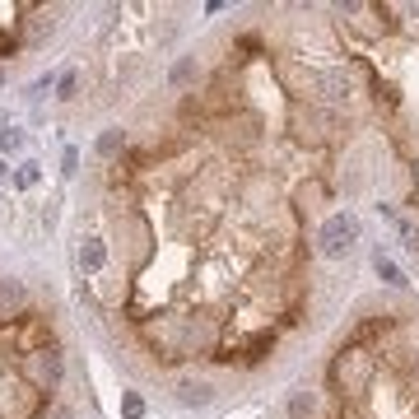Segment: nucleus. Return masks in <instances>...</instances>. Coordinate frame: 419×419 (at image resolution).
I'll return each mask as SVG.
<instances>
[{"label":"nucleus","instance_id":"423d86ee","mask_svg":"<svg viewBox=\"0 0 419 419\" xmlns=\"http://www.w3.org/2000/svg\"><path fill=\"white\" fill-rule=\"evenodd\" d=\"M0 144H5V149H19L23 135H19V131H5V135H0Z\"/></svg>","mask_w":419,"mask_h":419},{"label":"nucleus","instance_id":"20e7f679","mask_svg":"<svg viewBox=\"0 0 419 419\" xmlns=\"http://www.w3.org/2000/svg\"><path fill=\"white\" fill-rule=\"evenodd\" d=\"M61 5H33V0H14L0 5V88L10 84V75L38 56L61 28Z\"/></svg>","mask_w":419,"mask_h":419},{"label":"nucleus","instance_id":"f03ea898","mask_svg":"<svg viewBox=\"0 0 419 419\" xmlns=\"http://www.w3.org/2000/svg\"><path fill=\"white\" fill-rule=\"evenodd\" d=\"M0 419H93L79 335L52 289L0 265Z\"/></svg>","mask_w":419,"mask_h":419},{"label":"nucleus","instance_id":"7ed1b4c3","mask_svg":"<svg viewBox=\"0 0 419 419\" xmlns=\"http://www.w3.org/2000/svg\"><path fill=\"white\" fill-rule=\"evenodd\" d=\"M308 391L326 401V415L308 419H419V340H406V317H359L326 364V386Z\"/></svg>","mask_w":419,"mask_h":419},{"label":"nucleus","instance_id":"39448f33","mask_svg":"<svg viewBox=\"0 0 419 419\" xmlns=\"http://www.w3.org/2000/svg\"><path fill=\"white\" fill-rule=\"evenodd\" d=\"M373 265H377V275H382V280H386V285H396V289H401V285H406V275H401V270H396V265H391V261H386V256H382V252H377V261H373Z\"/></svg>","mask_w":419,"mask_h":419},{"label":"nucleus","instance_id":"f257e3e1","mask_svg":"<svg viewBox=\"0 0 419 419\" xmlns=\"http://www.w3.org/2000/svg\"><path fill=\"white\" fill-rule=\"evenodd\" d=\"M364 79L326 28H238L98 135L66 224L84 331L177 406L219 401L312 317L308 219L364 187ZM340 214V210H335Z\"/></svg>","mask_w":419,"mask_h":419}]
</instances>
